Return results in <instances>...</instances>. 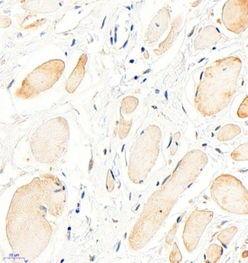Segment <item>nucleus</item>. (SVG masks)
Returning <instances> with one entry per match:
<instances>
[{
	"instance_id": "nucleus-1",
	"label": "nucleus",
	"mask_w": 248,
	"mask_h": 263,
	"mask_svg": "<svg viewBox=\"0 0 248 263\" xmlns=\"http://www.w3.org/2000/svg\"><path fill=\"white\" fill-rule=\"evenodd\" d=\"M242 69L240 58L228 56L216 60L204 70L194 96L201 114L215 116L227 107L236 93Z\"/></svg>"
},
{
	"instance_id": "nucleus-2",
	"label": "nucleus",
	"mask_w": 248,
	"mask_h": 263,
	"mask_svg": "<svg viewBox=\"0 0 248 263\" xmlns=\"http://www.w3.org/2000/svg\"><path fill=\"white\" fill-rule=\"evenodd\" d=\"M211 197L224 211L237 215L248 214V190L235 176L223 174L212 182Z\"/></svg>"
},
{
	"instance_id": "nucleus-3",
	"label": "nucleus",
	"mask_w": 248,
	"mask_h": 263,
	"mask_svg": "<svg viewBox=\"0 0 248 263\" xmlns=\"http://www.w3.org/2000/svg\"><path fill=\"white\" fill-rule=\"evenodd\" d=\"M214 213L208 210H195L186 220L183 233L184 247L191 254L198 247L205 228L213 219Z\"/></svg>"
},
{
	"instance_id": "nucleus-4",
	"label": "nucleus",
	"mask_w": 248,
	"mask_h": 263,
	"mask_svg": "<svg viewBox=\"0 0 248 263\" xmlns=\"http://www.w3.org/2000/svg\"><path fill=\"white\" fill-rule=\"evenodd\" d=\"M222 22L229 32L240 35L248 28V0H228L224 4Z\"/></svg>"
},
{
	"instance_id": "nucleus-5",
	"label": "nucleus",
	"mask_w": 248,
	"mask_h": 263,
	"mask_svg": "<svg viewBox=\"0 0 248 263\" xmlns=\"http://www.w3.org/2000/svg\"><path fill=\"white\" fill-rule=\"evenodd\" d=\"M171 22V12L168 6H164L155 15L147 28L146 41L149 44L157 42L168 28Z\"/></svg>"
},
{
	"instance_id": "nucleus-6",
	"label": "nucleus",
	"mask_w": 248,
	"mask_h": 263,
	"mask_svg": "<svg viewBox=\"0 0 248 263\" xmlns=\"http://www.w3.org/2000/svg\"><path fill=\"white\" fill-rule=\"evenodd\" d=\"M222 39L220 31L215 25H207L194 39L195 50H206L212 48Z\"/></svg>"
},
{
	"instance_id": "nucleus-7",
	"label": "nucleus",
	"mask_w": 248,
	"mask_h": 263,
	"mask_svg": "<svg viewBox=\"0 0 248 263\" xmlns=\"http://www.w3.org/2000/svg\"><path fill=\"white\" fill-rule=\"evenodd\" d=\"M184 23V18L181 15H179L178 17H176L174 18V22L172 23V26H171V32L169 33L168 36L167 37L165 41L160 45V46H159L157 49L154 50V52H155L156 55H162L166 51L168 50V48L174 43L176 38L178 36L179 34H180L181 30H182Z\"/></svg>"
},
{
	"instance_id": "nucleus-8",
	"label": "nucleus",
	"mask_w": 248,
	"mask_h": 263,
	"mask_svg": "<svg viewBox=\"0 0 248 263\" xmlns=\"http://www.w3.org/2000/svg\"><path fill=\"white\" fill-rule=\"evenodd\" d=\"M242 133V129L235 124H228L224 126L218 132L217 139L220 142H228L232 140Z\"/></svg>"
},
{
	"instance_id": "nucleus-9",
	"label": "nucleus",
	"mask_w": 248,
	"mask_h": 263,
	"mask_svg": "<svg viewBox=\"0 0 248 263\" xmlns=\"http://www.w3.org/2000/svg\"><path fill=\"white\" fill-rule=\"evenodd\" d=\"M223 254V248L216 244H211L205 253V263H215L220 260Z\"/></svg>"
},
{
	"instance_id": "nucleus-10",
	"label": "nucleus",
	"mask_w": 248,
	"mask_h": 263,
	"mask_svg": "<svg viewBox=\"0 0 248 263\" xmlns=\"http://www.w3.org/2000/svg\"><path fill=\"white\" fill-rule=\"evenodd\" d=\"M237 233H238V227L232 226L229 228L222 230L217 236V240L220 242L224 247H227L229 245Z\"/></svg>"
},
{
	"instance_id": "nucleus-11",
	"label": "nucleus",
	"mask_w": 248,
	"mask_h": 263,
	"mask_svg": "<svg viewBox=\"0 0 248 263\" xmlns=\"http://www.w3.org/2000/svg\"><path fill=\"white\" fill-rule=\"evenodd\" d=\"M231 157L235 162L248 161V143L238 146L231 154Z\"/></svg>"
},
{
	"instance_id": "nucleus-12",
	"label": "nucleus",
	"mask_w": 248,
	"mask_h": 263,
	"mask_svg": "<svg viewBox=\"0 0 248 263\" xmlns=\"http://www.w3.org/2000/svg\"><path fill=\"white\" fill-rule=\"evenodd\" d=\"M138 104V100L133 96H127L123 99V109L126 114H130L135 109Z\"/></svg>"
},
{
	"instance_id": "nucleus-13",
	"label": "nucleus",
	"mask_w": 248,
	"mask_h": 263,
	"mask_svg": "<svg viewBox=\"0 0 248 263\" xmlns=\"http://www.w3.org/2000/svg\"><path fill=\"white\" fill-rule=\"evenodd\" d=\"M237 116L240 119H246L248 117V95L245 96L240 106L237 111Z\"/></svg>"
},
{
	"instance_id": "nucleus-14",
	"label": "nucleus",
	"mask_w": 248,
	"mask_h": 263,
	"mask_svg": "<svg viewBox=\"0 0 248 263\" xmlns=\"http://www.w3.org/2000/svg\"><path fill=\"white\" fill-rule=\"evenodd\" d=\"M183 257L181 255V251L179 250L178 246L176 243H174L171 256H170V261L171 263H181Z\"/></svg>"
},
{
	"instance_id": "nucleus-15",
	"label": "nucleus",
	"mask_w": 248,
	"mask_h": 263,
	"mask_svg": "<svg viewBox=\"0 0 248 263\" xmlns=\"http://www.w3.org/2000/svg\"><path fill=\"white\" fill-rule=\"evenodd\" d=\"M181 218V217H180L178 220H177V221L176 222L175 224L173 226L171 231L169 232L168 235H167V240H166V241H167V244H171V242H172L173 240H174V237H175L176 233H177V227H178L179 225V222H180Z\"/></svg>"
},
{
	"instance_id": "nucleus-16",
	"label": "nucleus",
	"mask_w": 248,
	"mask_h": 263,
	"mask_svg": "<svg viewBox=\"0 0 248 263\" xmlns=\"http://www.w3.org/2000/svg\"><path fill=\"white\" fill-rule=\"evenodd\" d=\"M112 175H113V173H112L111 171V175H109L107 177V189L109 192H111L114 188V180H113Z\"/></svg>"
},
{
	"instance_id": "nucleus-17",
	"label": "nucleus",
	"mask_w": 248,
	"mask_h": 263,
	"mask_svg": "<svg viewBox=\"0 0 248 263\" xmlns=\"http://www.w3.org/2000/svg\"><path fill=\"white\" fill-rule=\"evenodd\" d=\"M248 257V250H246V251L243 252V254H242V258L243 259H246Z\"/></svg>"
},
{
	"instance_id": "nucleus-18",
	"label": "nucleus",
	"mask_w": 248,
	"mask_h": 263,
	"mask_svg": "<svg viewBox=\"0 0 248 263\" xmlns=\"http://www.w3.org/2000/svg\"><path fill=\"white\" fill-rule=\"evenodd\" d=\"M93 159H91V161H90V165L89 166V171L91 170L92 168H93Z\"/></svg>"
},
{
	"instance_id": "nucleus-19",
	"label": "nucleus",
	"mask_w": 248,
	"mask_h": 263,
	"mask_svg": "<svg viewBox=\"0 0 248 263\" xmlns=\"http://www.w3.org/2000/svg\"><path fill=\"white\" fill-rule=\"evenodd\" d=\"M200 2L201 1H197V2H194V4H192V7L196 6V5H198Z\"/></svg>"
},
{
	"instance_id": "nucleus-20",
	"label": "nucleus",
	"mask_w": 248,
	"mask_h": 263,
	"mask_svg": "<svg viewBox=\"0 0 248 263\" xmlns=\"http://www.w3.org/2000/svg\"><path fill=\"white\" fill-rule=\"evenodd\" d=\"M145 57H146V58H148V54H147V52H146V54H145Z\"/></svg>"
},
{
	"instance_id": "nucleus-21",
	"label": "nucleus",
	"mask_w": 248,
	"mask_h": 263,
	"mask_svg": "<svg viewBox=\"0 0 248 263\" xmlns=\"http://www.w3.org/2000/svg\"><path fill=\"white\" fill-rule=\"evenodd\" d=\"M84 195H85V193L84 192H83V194H82V198H83V197H84Z\"/></svg>"
},
{
	"instance_id": "nucleus-22",
	"label": "nucleus",
	"mask_w": 248,
	"mask_h": 263,
	"mask_svg": "<svg viewBox=\"0 0 248 263\" xmlns=\"http://www.w3.org/2000/svg\"><path fill=\"white\" fill-rule=\"evenodd\" d=\"M68 230H69V231H70V230H71V228H70V227H68Z\"/></svg>"
},
{
	"instance_id": "nucleus-23",
	"label": "nucleus",
	"mask_w": 248,
	"mask_h": 263,
	"mask_svg": "<svg viewBox=\"0 0 248 263\" xmlns=\"http://www.w3.org/2000/svg\"><path fill=\"white\" fill-rule=\"evenodd\" d=\"M76 213H79V210H76Z\"/></svg>"
}]
</instances>
